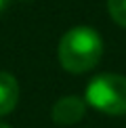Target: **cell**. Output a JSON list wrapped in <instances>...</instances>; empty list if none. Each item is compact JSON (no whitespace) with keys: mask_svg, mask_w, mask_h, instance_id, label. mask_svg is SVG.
Returning a JSON list of instances; mask_svg holds the SVG:
<instances>
[{"mask_svg":"<svg viewBox=\"0 0 126 128\" xmlns=\"http://www.w3.org/2000/svg\"><path fill=\"white\" fill-rule=\"evenodd\" d=\"M0 128H10L8 124H4V122H0Z\"/></svg>","mask_w":126,"mask_h":128,"instance_id":"cell-7","label":"cell"},{"mask_svg":"<svg viewBox=\"0 0 126 128\" xmlns=\"http://www.w3.org/2000/svg\"><path fill=\"white\" fill-rule=\"evenodd\" d=\"M103 57V40L92 28L80 25L70 30L59 42V61L70 74L92 69Z\"/></svg>","mask_w":126,"mask_h":128,"instance_id":"cell-1","label":"cell"},{"mask_svg":"<svg viewBox=\"0 0 126 128\" xmlns=\"http://www.w3.org/2000/svg\"><path fill=\"white\" fill-rule=\"evenodd\" d=\"M107 8L116 23L126 28V0H107Z\"/></svg>","mask_w":126,"mask_h":128,"instance_id":"cell-5","label":"cell"},{"mask_svg":"<svg viewBox=\"0 0 126 128\" xmlns=\"http://www.w3.org/2000/svg\"><path fill=\"white\" fill-rule=\"evenodd\" d=\"M4 4H6V0H0V13H2V8H4Z\"/></svg>","mask_w":126,"mask_h":128,"instance_id":"cell-6","label":"cell"},{"mask_svg":"<svg viewBox=\"0 0 126 128\" xmlns=\"http://www.w3.org/2000/svg\"><path fill=\"white\" fill-rule=\"evenodd\" d=\"M86 103L101 114H126V78L118 74H101L86 86Z\"/></svg>","mask_w":126,"mask_h":128,"instance_id":"cell-2","label":"cell"},{"mask_svg":"<svg viewBox=\"0 0 126 128\" xmlns=\"http://www.w3.org/2000/svg\"><path fill=\"white\" fill-rule=\"evenodd\" d=\"M84 111H86V101H82L80 97H61L52 105L50 109V118L55 124L61 126H72L76 122H80L84 118Z\"/></svg>","mask_w":126,"mask_h":128,"instance_id":"cell-3","label":"cell"},{"mask_svg":"<svg viewBox=\"0 0 126 128\" xmlns=\"http://www.w3.org/2000/svg\"><path fill=\"white\" fill-rule=\"evenodd\" d=\"M19 101V84L10 74L0 72V116L10 114Z\"/></svg>","mask_w":126,"mask_h":128,"instance_id":"cell-4","label":"cell"}]
</instances>
